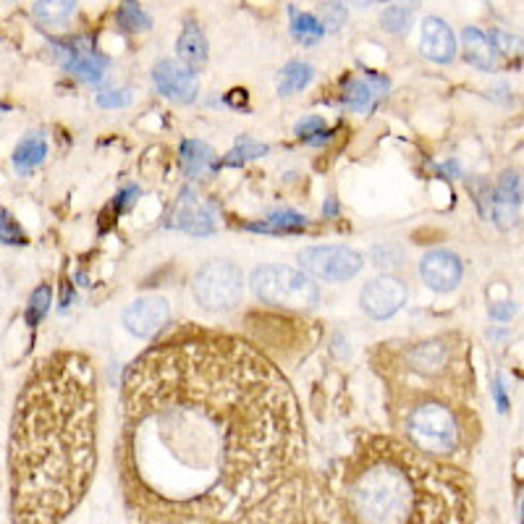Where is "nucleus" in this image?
<instances>
[{"label": "nucleus", "mask_w": 524, "mask_h": 524, "mask_svg": "<svg viewBox=\"0 0 524 524\" xmlns=\"http://www.w3.org/2000/svg\"><path fill=\"white\" fill-rule=\"evenodd\" d=\"M119 24L124 26L126 32H145V29H150V16L139 5L124 3L119 11Z\"/></svg>", "instance_id": "23"}, {"label": "nucleus", "mask_w": 524, "mask_h": 524, "mask_svg": "<svg viewBox=\"0 0 524 524\" xmlns=\"http://www.w3.org/2000/svg\"><path fill=\"white\" fill-rule=\"evenodd\" d=\"M412 24V8L409 5H388L383 11V26L394 34H404Z\"/></svg>", "instance_id": "25"}, {"label": "nucleus", "mask_w": 524, "mask_h": 524, "mask_svg": "<svg viewBox=\"0 0 524 524\" xmlns=\"http://www.w3.org/2000/svg\"><path fill=\"white\" fill-rule=\"evenodd\" d=\"M265 152H268L265 145H257V142H252V139L244 137V139H239V148L231 152L228 157H233L231 163H236V157H239V155H242V160H247V157H260V155H265Z\"/></svg>", "instance_id": "31"}, {"label": "nucleus", "mask_w": 524, "mask_h": 524, "mask_svg": "<svg viewBox=\"0 0 524 524\" xmlns=\"http://www.w3.org/2000/svg\"><path fill=\"white\" fill-rule=\"evenodd\" d=\"M312 76H315V69L310 63H300V61L286 63L281 76H278V92L281 95H294L312 81Z\"/></svg>", "instance_id": "19"}, {"label": "nucleus", "mask_w": 524, "mask_h": 524, "mask_svg": "<svg viewBox=\"0 0 524 524\" xmlns=\"http://www.w3.org/2000/svg\"><path fill=\"white\" fill-rule=\"evenodd\" d=\"M51 301H52V291L48 283H43V286H37V289L32 291V297H29V312H26V320H29V325L40 323V318L48 312Z\"/></svg>", "instance_id": "24"}, {"label": "nucleus", "mask_w": 524, "mask_h": 524, "mask_svg": "<svg viewBox=\"0 0 524 524\" xmlns=\"http://www.w3.org/2000/svg\"><path fill=\"white\" fill-rule=\"evenodd\" d=\"M142 524H304V474L275 496L231 522H142Z\"/></svg>", "instance_id": "7"}, {"label": "nucleus", "mask_w": 524, "mask_h": 524, "mask_svg": "<svg viewBox=\"0 0 524 524\" xmlns=\"http://www.w3.org/2000/svg\"><path fill=\"white\" fill-rule=\"evenodd\" d=\"M300 265L304 275H315L320 281H349L362 271L365 260L351 247H310L300 252Z\"/></svg>", "instance_id": "8"}, {"label": "nucleus", "mask_w": 524, "mask_h": 524, "mask_svg": "<svg viewBox=\"0 0 524 524\" xmlns=\"http://www.w3.org/2000/svg\"><path fill=\"white\" fill-rule=\"evenodd\" d=\"M195 300L207 312H231L244 297V275L236 265L215 260L195 275Z\"/></svg>", "instance_id": "6"}, {"label": "nucleus", "mask_w": 524, "mask_h": 524, "mask_svg": "<svg viewBox=\"0 0 524 524\" xmlns=\"http://www.w3.org/2000/svg\"><path fill=\"white\" fill-rule=\"evenodd\" d=\"M347 22V8L341 3H328L323 5V29L325 32H338L341 24Z\"/></svg>", "instance_id": "28"}, {"label": "nucleus", "mask_w": 524, "mask_h": 524, "mask_svg": "<svg viewBox=\"0 0 524 524\" xmlns=\"http://www.w3.org/2000/svg\"><path fill=\"white\" fill-rule=\"evenodd\" d=\"M252 291L262 304L310 310L320 300L318 283L286 265H262L252 273Z\"/></svg>", "instance_id": "5"}, {"label": "nucleus", "mask_w": 524, "mask_h": 524, "mask_svg": "<svg viewBox=\"0 0 524 524\" xmlns=\"http://www.w3.org/2000/svg\"><path fill=\"white\" fill-rule=\"evenodd\" d=\"M514 312H517V307H514L511 301H506V307H491V315H493V318H500V320H509Z\"/></svg>", "instance_id": "32"}, {"label": "nucleus", "mask_w": 524, "mask_h": 524, "mask_svg": "<svg viewBox=\"0 0 524 524\" xmlns=\"http://www.w3.org/2000/svg\"><path fill=\"white\" fill-rule=\"evenodd\" d=\"M69 71H74V76L84 79V81H100L105 61L98 58L95 52H69Z\"/></svg>", "instance_id": "20"}, {"label": "nucleus", "mask_w": 524, "mask_h": 524, "mask_svg": "<svg viewBox=\"0 0 524 524\" xmlns=\"http://www.w3.org/2000/svg\"><path fill=\"white\" fill-rule=\"evenodd\" d=\"M420 52L424 58L435 61V63H451L453 61L456 40H453L451 26L443 19H438V16L424 19L423 34H420Z\"/></svg>", "instance_id": "13"}, {"label": "nucleus", "mask_w": 524, "mask_h": 524, "mask_svg": "<svg viewBox=\"0 0 524 524\" xmlns=\"http://www.w3.org/2000/svg\"><path fill=\"white\" fill-rule=\"evenodd\" d=\"M98 464V377L90 357H43L16 399L8 470L14 524L66 522Z\"/></svg>", "instance_id": "2"}, {"label": "nucleus", "mask_w": 524, "mask_h": 524, "mask_svg": "<svg viewBox=\"0 0 524 524\" xmlns=\"http://www.w3.org/2000/svg\"><path fill=\"white\" fill-rule=\"evenodd\" d=\"M388 87V81L383 76L365 74L362 79H349L344 84V105H349L354 110H370L373 102L380 98V92Z\"/></svg>", "instance_id": "14"}, {"label": "nucleus", "mask_w": 524, "mask_h": 524, "mask_svg": "<svg viewBox=\"0 0 524 524\" xmlns=\"http://www.w3.org/2000/svg\"><path fill=\"white\" fill-rule=\"evenodd\" d=\"M297 134L307 142H315V137H325V121L318 116H310V119L297 124Z\"/></svg>", "instance_id": "29"}, {"label": "nucleus", "mask_w": 524, "mask_h": 524, "mask_svg": "<svg viewBox=\"0 0 524 524\" xmlns=\"http://www.w3.org/2000/svg\"><path fill=\"white\" fill-rule=\"evenodd\" d=\"M496 399H499V409H500V412H506V409H509V401H506V396H503L500 380H496Z\"/></svg>", "instance_id": "33"}, {"label": "nucleus", "mask_w": 524, "mask_h": 524, "mask_svg": "<svg viewBox=\"0 0 524 524\" xmlns=\"http://www.w3.org/2000/svg\"><path fill=\"white\" fill-rule=\"evenodd\" d=\"M420 273H423V281L433 291H451V289L459 286L464 268H462V260L453 252L433 250L423 257Z\"/></svg>", "instance_id": "12"}, {"label": "nucleus", "mask_w": 524, "mask_h": 524, "mask_svg": "<svg viewBox=\"0 0 524 524\" xmlns=\"http://www.w3.org/2000/svg\"><path fill=\"white\" fill-rule=\"evenodd\" d=\"M176 52H178V61L192 71L207 63V40H205L200 26L189 24L181 32V37L176 43Z\"/></svg>", "instance_id": "16"}, {"label": "nucleus", "mask_w": 524, "mask_h": 524, "mask_svg": "<svg viewBox=\"0 0 524 524\" xmlns=\"http://www.w3.org/2000/svg\"><path fill=\"white\" fill-rule=\"evenodd\" d=\"M171 318V307L163 297H139L124 310V325L137 338L157 336Z\"/></svg>", "instance_id": "10"}, {"label": "nucleus", "mask_w": 524, "mask_h": 524, "mask_svg": "<svg viewBox=\"0 0 524 524\" xmlns=\"http://www.w3.org/2000/svg\"><path fill=\"white\" fill-rule=\"evenodd\" d=\"M472 522V480L396 435H359L304 480V524Z\"/></svg>", "instance_id": "3"}, {"label": "nucleus", "mask_w": 524, "mask_h": 524, "mask_svg": "<svg viewBox=\"0 0 524 524\" xmlns=\"http://www.w3.org/2000/svg\"><path fill=\"white\" fill-rule=\"evenodd\" d=\"M399 412L409 446L443 462L446 456L459 453L467 430L459 417V406H451L443 401H417Z\"/></svg>", "instance_id": "4"}, {"label": "nucleus", "mask_w": 524, "mask_h": 524, "mask_svg": "<svg viewBox=\"0 0 524 524\" xmlns=\"http://www.w3.org/2000/svg\"><path fill=\"white\" fill-rule=\"evenodd\" d=\"M176 224L186 228L189 233H210L213 231V218L202 207H184L176 215Z\"/></svg>", "instance_id": "22"}, {"label": "nucleus", "mask_w": 524, "mask_h": 524, "mask_svg": "<svg viewBox=\"0 0 524 524\" xmlns=\"http://www.w3.org/2000/svg\"><path fill=\"white\" fill-rule=\"evenodd\" d=\"M129 102H131V90H110L98 95V105L102 108H124Z\"/></svg>", "instance_id": "30"}, {"label": "nucleus", "mask_w": 524, "mask_h": 524, "mask_svg": "<svg viewBox=\"0 0 524 524\" xmlns=\"http://www.w3.org/2000/svg\"><path fill=\"white\" fill-rule=\"evenodd\" d=\"M181 163L186 168V174L205 176L213 166H215V152L205 142H184L181 145Z\"/></svg>", "instance_id": "18"}, {"label": "nucleus", "mask_w": 524, "mask_h": 524, "mask_svg": "<svg viewBox=\"0 0 524 524\" xmlns=\"http://www.w3.org/2000/svg\"><path fill=\"white\" fill-rule=\"evenodd\" d=\"M291 32L304 45H315L325 34V29L312 14H297V11H291Z\"/></svg>", "instance_id": "21"}, {"label": "nucleus", "mask_w": 524, "mask_h": 524, "mask_svg": "<svg viewBox=\"0 0 524 524\" xmlns=\"http://www.w3.org/2000/svg\"><path fill=\"white\" fill-rule=\"evenodd\" d=\"M152 81H155V87H157L166 98L178 102H192L197 98V92H200V84H197L195 71L186 69L181 61H174V58H166V61L155 63Z\"/></svg>", "instance_id": "11"}, {"label": "nucleus", "mask_w": 524, "mask_h": 524, "mask_svg": "<svg viewBox=\"0 0 524 524\" xmlns=\"http://www.w3.org/2000/svg\"><path fill=\"white\" fill-rule=\"evenodd\" d=\"M289 380L228 333H186L124 373L121 477L139 522H231L301 477Z\"/></svg>", "instance_id": "1"}, {"label": "nucleus", "mask_w": 524, "mask_h": 524, "mask_svg": "<svg viewBox=\"0 0 524 524\" xmlns=\"http://www.w3.org/2000/svg\"><path fill=\"white\" fill-rule=\"evenodd\" d=\"M48 155V142L43 139V134H26L24 139L16 145L14 150V166L19 174H32Z\"/></svg>", "instance_id": "17"}, {"label": "nucleus", "mask_w": 524, "mask_h": 524, "mask_svg": "<svg viewBox=\"0 0 524 524\" xmlns=\"http://www.w3.org/2000/svg\"><path fill=\"white\" fill-rule=\"evenodd\" d=\"M406 304V286L391 278V275H380L373 278L365 289H362V310L373 318V320H388L399 312Z\"/></svg>", "instance_id": "9"}, {"label": "nucleus", "mask_w": 524, "mask_h": 524, "mask_svg": "<svg viewBox=\"0 0 524 524\" xmlns=\"http://www.w3.org/2000/svg\"><path fill=\"white\" fill-rule=\"evenodd\" d=\"M462 43H464V58H467L472 66L482 69V71H491V69H493V63H496V51H493L491 37H488L482 29L467 26V29L462 32Z\"/></svg>", "instance_id": "15"}, {"label": "nucleus", "mask_w": 524, "mask_h": 524, "mask_svg": "<svg viewBox=\"0 0 524 524\" xmlns=\"http://www.w3.org/2000/svg\"><path fill=\"white\" fill-rule=\"evenodd\" d=\"M71 11H74V3H37L34 5V14L48 22H63Z\"/></svg>", "instance_id": "26"}, {"label": "nucleus", "mask_w": 524, "mask_h": 524, "mask_svg": "<svg viewBox=\"0 0 524 524\" xmlns=\"http://www.w3.org/2000/svg\"><path fill=\"white\" fill-rule=\"evenodd\" d=\"M499 202L514 207L519 205V176L517 174H503L499 184Z\"/></svg>", "instance_id": "27"}]
</instances>
